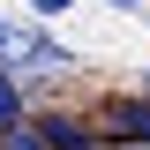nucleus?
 I'll return each mask as SVG.
<instances>
[{
    "label": "nucleus",
    "mask_w": 150,
    "mask_h": 150,
    "mask_svg": "<svg viewBox=\"0 0 150 150\" xmlns=\"http://www.w3.org/2000/svg\"><path fill=\"white\" fill-rule=\"evenodd\" d=\"M68 45H53V38H45V30H23V23H8V15H0V68H45V75H53V68H68Z\"/></svg>",
    "instance_id": "nucleus-1"
},
{
    "label": "nucleus",
    "mask_w": 150,
    "mask_h": 150,
    "mask_svg": "<svg viewBox=\"0 0 150 150\" xmlns=\"http://www.w3.org/2000/svg\"><path fill=\"white\" fill-rule=\"evenodd\" d=\"M105 143H128V150H150V98H120L105 112Z\"/></svg>",
    "instance_id": "nucleus-2"
},
{
    "label": "nucleus",
    "mask_w": 150,
    "mask_h": 150,
    "mask_svg": "<svg viewBox=\"0 0 150 150\" xmlns=\"http://www.w3.org/2000/svg\"><path fill=\"white\" fill-rule=\"evenodd\" d=\"M38 128H45L53 150H98V128H83V120H68V112H45Z\"/></svg>",
    "instance_id": "nucleus-3"
},
{
    "label": "nucleus",
    "mask_w": 150,
    "mask_h": 150,
    "mask_svg": "<svg viewBox=\"0 0 150 150\" xmlns=\"http://www.w3.org/2000/svg\"><path fill=\"white\" fill-rule=\"evenodd\" d=\"M8 128H23V83L0 68V135H8Z\"/></svg>",
    "instance_id": "nucleus-4"
},
{
    "label": "nucleus",
    "mask_w": 150,
    "mask_h": 150,
    "mask_svg": "<svg viewBox=\"0 0 150 150\" xmlns=\"http://www.w3.org/2000/svg\"><path fill=\"white\" fill-rule=\"evenodd\" d=\"M0 150H53V143H45V128H8Z\"/></svg>",
    "instance_id": "nucleus-5"
},
{
    "label": "nucleus",
    "mask_w": 150,
    "mask_h": 150,
    "mask_svg": "<svg viewBox=\"0 0 150 150\" xmlns=\"http://www.w3.org/2000/svg\"><path fill=\"white\" fill-rule=\"evenodd\" d=\"M30 8H38V15H68L75 0H30Z\"/></svg>",
    "instance_id": "nucleus-6"
},
{
    "label": "nucleus",
    "mask_w": 150,
    "mask_h": 150,
    "mask_svg": "<svg viewBox=\"0 0 150 150\" xmlns=\"http://www.w3.org/2000/svg\"><path fill=\"white\" fill-rule=\"evenodd\" d=\"M105 8H128V15H135V8H143V0H105Z\"/></svg>",
    "instance_id": "nucleus-7"
}]
</instances>
